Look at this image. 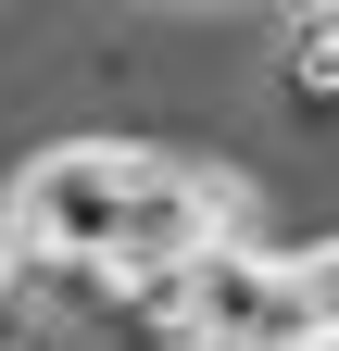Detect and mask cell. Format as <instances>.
<instances>
[{
  "label": "cell",
  "mask_w": 339,
  "mask_h": 351,
  "mask_svg": "<svg viewBox=\"0 0 339 351\" xmlns=\"http://www.w3.org/2000/svg\"><path fill=\"white\" fill-rule=\"evenodd\" d=\"M139 151L113 138H75V151H38L13 176V263L25 276H113L126 251V213H139Z\"/></svg>",
  "instance_id": "obj_1"
},
{
  "label": "cell",
  "mask_w": 339,
  "mask_h": 351,
  "mask_svg": "<svg viewBox=\"0 0 339 351\" xmlns=\"http://www.w3.org/2000/svg\"><path fill=\"white\" fill-rule=\"evenodd\" d=\"M277 88L302 113H339V13H289L277 25Z\"/></svg>",
  "instance_id": "obj_2"
},
{
  "label": "cell",
  "mask_w": 339,
  "mask_h": 351,
  "mask_svg": "<svg viewBox=\"0 0 339 351\" xmlns=\"http://www.w3.org/2000/svg\"><path fill=\"white\" fill-rule=\"evenodd\" d=\"M289 289H302V314H314V351L339 339V251H302L289 263Z\"/></svg>",
  "instance_id": "obj_3"
},
{
  "label": "cell",
  "mask_w": 339,
  "mask_h": 351,
  "mask_svg": "<svg viewBox=\"0 0 339 351\" xmlns=\"http://www.w3.org/2000/svg\"><path fill=\"white\" fill-rule=\"evenodd\" d=\"M0 339H13V263H0Z\"/></svg>",
  "instance_id": "obj_4"
}]
</instances>
